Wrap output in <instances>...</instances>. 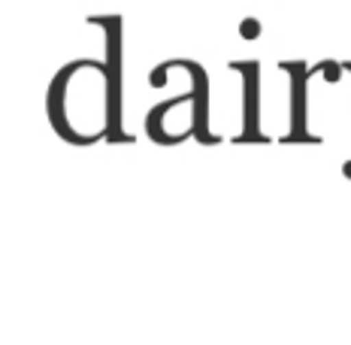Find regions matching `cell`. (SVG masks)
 I'll return each mask as SVG.
<instances>
[{
    "label": "cell",
    "instance_id": "obj_5",
    "mask_svg": "<svg viewBox=\"0 0 351 345\" xmlns=\"http://www.w3.org/2000/svg\"><path fill=\"white\" fill-rule=\"evenodd\" d=\"M239 34L245 36V40H254V36H261V21H254V19H248L239 25Z\"/></svg>",
    "mask_w": 351,
    "mask_h": 345
},
{
    "label": "cell",
    "instance_id": "obj_4",
    "mask_svg": "<svg viewBox=\"0 0 351 345\" xmlns=\"http://www.w3.org/2000/svg\"><path fill=\"white\" fill-rule=\"evenodd\" d=\"M228 67L243 76V134L233 143H269L261 130V61H230Z\"/></svg>",
    "mask_w": 351,
    "mask_h": 345
},
{
    "label": "cell",
    "instance_id": "obj_1",
    "mask_svg": "<svg viewBox=\"0 0 351 345\" xmlns=\"http://www.w3.org/2000/svg\"><path fill=\"white\" fill-rule=\"evenodd\" d=\"M121 73L124 58H76L55 73L46 91V115L64 143L79 149L104 139L134 143L121 130Z\"/></svg>",
    "mask_w": 351,
    "mask_h": 345
},
{
    "label": "cell",
    "instance_id": "obj_3",
    "mask_svg": "<svg viewBox=\"0 0 351 345\" xmlns=\"http://www.w3.org/2000/svg\"><path fill=\"white\" fill-rule=\"evenodd\" d=\"M164 67H182L191 76V136L200 145H218L221 136L209 130V76L203 70V64L191 61V58H170V61H164Z\"/></svg>",
    "mask_w": 351,
    "mask_h": 345
},
{
    "label": "cell",
    "instance_id": "obj_2",
    "mask_svg": "<svg viewBox=\"0 0 351 345\" xmlns=\"http://www.w3.org/2000/svg\"><path fill=\"white\" fill-rule=\"evenodd\" d=\"M279 70L288 73V79H291V130L282 136V143L321 145L324 136L309 134V82L318 70L309 67L306 61H282Z\"/></svg>",
    "mask_w": 351,
    "mask_h": 345
},
{
    "label": "cell",
    "instance_id": "obj_6",
    "mask_svg": "<svg viewBox=\"0 0 351 345\" xmlns=\"http://www.w3.org/2000/svg\"><path fill=\"white\" fill-rule=\"evenodd\" d=\"M342 70H346V73H351V61H342Z\"/></svg>",
    "mask_w": 351,
    "mask_h": 345
}]
</instances>
